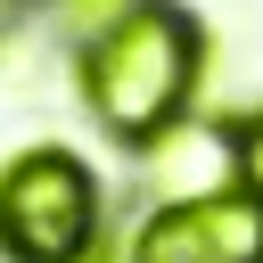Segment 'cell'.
Here are the masks:
<instances>
[{
  "mask_svg": "<svg viewBox=\"0 0 263 263\" xmlns=\"http://www.w3.org/2000/svg\"><path fill=\"white\" fill-rule=\"evenodd\" d=\"M74 82H82V107H90L115 140L148 148V140H164V132L181 123V107H189L197 25H189L181 8H164V0H140L132 16H115L107 33L82 41Z\"/></svg>",
  "mask_w": 263,
  "mask_h": 263,
  "instance_id": "obj_1",
  "label": "cell"
},
{
  "mask_svg": "<svg viewBox=\"0 0 263 263\" xmlns=\"http://www.w3.org/2000/svg\"><path fill=\"white\" fill-rule=\"evenodd\" d=\"M99 238V181L74 148H25L0 164V255L8 263H82Z\"/></svg>",
  "mask_w": 263,
  "mask_h": 263,
  "instance_id": "obj_2",
  "label": "cell"
},
{
  "mask_svg": "<svg viewBox=\"0 0 263 263\" xmlns=\"http://www.w3.org/2000/svg\"><path fill=\"white\" fill-rule=\"evenodd\" d=\"M132 263H263V205L247 189H197V197H164L140 238Z\"/></svg>",
  "mask_w": 263,
  "mask_h": 263,
  "instance_id": "obj_3",
  "label": "cell"
},
{
  "mask_svg": "<svg viewBox=\"0 0 263 263\" xmlns=\"http://www.w3.org/2000/svg\"><path fill=\"white\" fill-rule=\"evenodd\" d=\"M230 173H238V189L263 205V115H247V123H230Z\"/></svg>",
  "mask_w": 263,
  "mask_h": 263,
  "instance_id": "obj_4",
  "label": "cell"
},
{
  "mask_svg": "<svg viewBox=\"0 0 263 263\" xmlns=\"http://www.w3.org/2000/svg\"><path fill=\"white\" fill-rule=\"evenodd\" d=\"M132 8H140V0H58V16H66V25H82V33H107V25H115V16H132Z\"/></svg>",
  "mask_w": 263,
  "mask_h": 263,
  "instance_id": "obj_5",
  "label": "cell"
},
{
  "mask_svg": "<svg viewBox=\"0 0 263 263\" xmlns=\"http://www.w3.org/2000/svg\"><path fill=\"white\" fill-rule=\"evenodd\" d=\"M0 25H8V0H0Z\"/></svg>",
  "mask_w": 263,
  "mask_h": 263,
  "instance_id": "obj_6",
  "label": "cell"
}]
</instances>
